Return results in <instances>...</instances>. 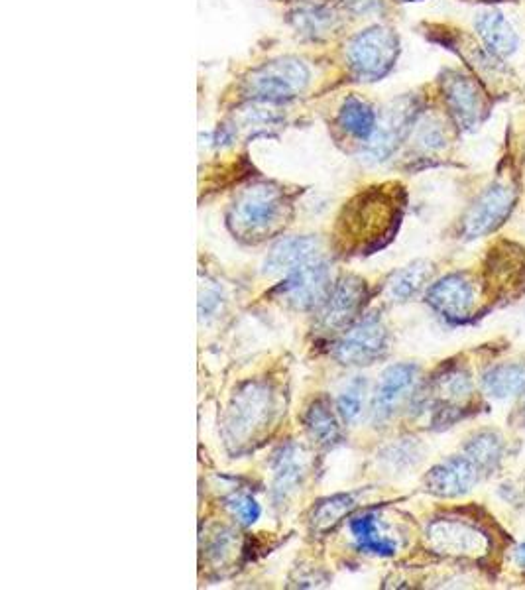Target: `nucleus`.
<instances>
[{"mask_svg": "<svg viewBox=\"0 0 525 590\" xmlns=\"http://www.w3.org/2000/svg\"><path fill=\"white\" fill-rule=\"evenodd\" d=\"M274 480H272V498L276 504H284L293 492L299 488V484L305 478V457L301 447L286 445L274 455L272 463Z\"/></svg>", "mask_w": 525, "mask_h": 590, "instance_id": "nucleus-19", "label": "nucleus"}, {"mask_svg": "<svg viewBox=\"0 0 525 590\" xmlns=\"http://www.w3.org/2000/svg\"><path fill=\"white\" fill-rule=\"evenodd\" d=\"M516 205V191L508 183H494L468 209L463 219V236L468 240L494 233L510 217Z\"/></svg>", "mask_w": 525, "mask_h": 590, "instance_id": "nucleus-11", "label": "nucleus"}, {"mask_svg": "<svg viewBox=\"0 0 525 590\" xmlns=\"http://www.w3.org/2000/svg\"><path fill=\"white\" fill-rule=\"evenodd\" d=\"M343 10L333 0H293L286 20L293 32L309 42H323L345 26Z\"/></svg>", "mask_w": 525, "mask_h": 590, "instance_id": "nucleus-10", "label": "nucleus"}, {"mask_svg": "<svg viewBox=\"0 0 525 590\" xmlns=\"http://www.w3.org/2000/svg\"><path fill=\"white\" fill-rule=\"evenodd\" d=\"M400 56V38L392 28L370 26L347 42V69L356 81H380Z\"/></svg>", "mask_w": 525, "mask_h": 590, "instance_id": "nucleus-5", "label": "nucleus"}, {"mask_svg": "<svg viewBox=\"0 0 525 590\" xmlns=\"http://www.w3.org/2000/svg\"><path fill=\"white\" fill-rule=\"evenodd\" d=\"M368 297L366 282L356 276H343L333 282L323 303L317 307V327L325 335L347 331L358 321V313Z\"/></svg>", "mask_w": 525, "mask_h": 590, "instance_id": "nucleus-7", "label": "nucleus"}, {"mask_svg": "<svg viewBox=\"0 0 525 590\" xmlns=\"http://www.w3.org/2000/svg\"><path fill=\"white\" fill-rule=\"evenodd\" d=\"M482 474L467 455H455L427 472L423 486L439 498H461L480 482Z\"/></svg>", "mask_w": 525, "mask_h": 590, "instance_id": "nucleus-15", "label": "nucleus"}, {"mask_svg": "<svg viewBox=\"0 0 525 590\" xmlns=\"http://www.w3.org/2000/svg\"><path fill=\"white\" fill-rule=\"evenodd\" d=\"M435 313L451 323L467 321L476 309V288L467 274H449L435 282L425 295Z\"/></svg>", "mask_w": 525, "mask_h": 590, "instance_id": "nucleus-12", "label": "nucleus"}, {"mask_svg": "<svg viewBox=\"0 0 525 590\" xmlns=\"http://www.w3.org/2000/svg\"><path fill=\"white\" fill-rule=\"evenodd\" d=\"M400 2H419V0H400Z\"/></svg>", "mask_w": 525, "mask_h": 590, "instance_id": "nucleus-34", "label": "nucleus"}, {"mask_svg": "<svg viewBox=\"0 0 525 590\" xmlns=\"http://www.w3.org/2000/svg\"><path fill=\"white\" fill-rule=\"evenodd\" d=\"M419 380V366L411 362H400L384 370L372 400V417L382 423L390 419L398 408L408 400Z\"/></svg>", "mask_w": 525, "mask_h": 590, "instance_id": "nucleus-14", "label": "nucleus"}, {"mask_svg": "<svg viewBox=\"0 0 525 590\" xmlns=\"http://www.w3.org/2000/svg\"><path fill=\"white\" fill-rule=\"evenodd\" d=\"M356 508L354 494H335L321 500L309 518V526L313 533H327L333 530L345 516Z\"/></svg>", "mask_w": 525, "mask_h": 590, "instance_id": "nucleus-27", "label": "nucleus"}, {"mask_svg": "<svg viewBox=\"0 0 525 590\" xmlns=\"http://www.w3.org/2000/svg\"><path fill=\"white\" fill-rule=\"evenodd\" d=\"M396 205L384 191L370 189L349 201L335 227V246L343 254H362L380 248L392 233Z\"/></svg>", "mask_w": 525, "mask_h": 590, "instance_id": "nucleus-2", "label": "nucleus"}, {"mask_svg": "<svg viewBox=\"0 0 525 590\" xmlns=\"http://www.w3.org/2000/svg\"><path fill=\"white\" fill-rule=\"evenodd\" d=\"M292 207V197L284 185L252 181L234 195L227 211V225L238 240L262 242L282 231Z\"/></svg>", "mask_w": 525, "mask_h": 590, "instance_id": "nucleus-1", "label": "nucleus"}, {"mask_svg": "<svg viewBox=\"0 0 525 590\" xmlns=\"http://www.w3.org/2000/svg\"><path fill=\"white\" fill-rule=\"evenodd\" d=\"M333 286L331 268L321 258L293 270L284 276V282L274 288V297L282 299L293 309H317Z\"/></svg>", "mask_w": 525, "mask_h": 590, "instance_id": "nucleus-9", "label": "nucleus"}, {"mask_svg": "<svg viewBox=\"0 0 525 590\" xmlns=\"http://www.w3.org/2000/svg\"><path fill=\"white\" fill-rule=\"evenodd\" d=\"M364 398H366V380L354 378L337 398V413L341 415V419L347 423H354L364 410Z\"/></svg>", "mask_w": 525, "mask_h": 590, "instance_id": "nucleus-28", "label": "nucleus"}, {"mask_svg": "<svg viewBox=\"0 0 525 590\" xmlns=\"http://www.w3.org/2000/svg\"><path fill=\"white\" fill-rule=\"evenodd\" d=\"M516 563L525 569V543H522L518 549H516Z\"/></svg>", "mask_w": 525, "mask_h": 590, "instance_id": "nucleus-33", "label": "nucleus"}, {"mask_svg": "<svg viewBox=\"0 0 525 590\" xmlns=\"http://www.w3.org/2000/svg\"><path fill=\"white\" fill-rule=\"evenodd\" d=\"M347 16H372L382 10L384 0H333Z\"/></svg>", "mask_w": 525, "mask_h": 590, "instance_id": "nucleus-31", "label": "nucleus"}, {"mask_svg": "<svg viewBox=\"0 0 525 590\" xmlns=\"http://www.w3.org/2000/svg\"><path fill=\"white\" fill-rule=\"evenodd\" d=\"M417 126V144L425 150H441L447 142L445 128L437 118H427L425 122H415Z\"/></svg>", "mask_w": 525, "mask_h": 590, "instance_id": "nucleus-29", "label": "nucleus"}, {"mask_svg": "<svg viewBox=\"0 0 525 590\" xmlns=\"http://www.w3.org/2000/svg\"><path fill=\"white\" fill-rule=\"evenodd\" d=\"M419 117V101L411 95H404L388 103L382 113H378V122L372 138L364 144V156L370 162H386L400 144L408 138Z\"/></svg>", "mask_w": 525, "mask_h": 590, "instance_id": "nucleus-6", "label": "nucleus"}, {"mask_svg": "<svg viewBox=\"0 0 525 590\" xmlns=\"http://www.w3.org/2000/svg\"><path fill=\"white\" fill-rule=\"evenodd\" d=\"M352 537L360 551L380 555V557H392L398 549L396 541L384 535L378 526V518L374 514H362L350 522Z\"/></svg>", "mask_w": 525, "mask_h": 590, "instance_id": "nucleus-25", "label": "nucleus"}, {"mask_svg": "<svg viewBox=\"0 0 525 590\" xmlns=\"http://www.w3.org/2000/svg\"><path fill=\"white\" fill-rule=\"evenodd\" d=\"M476 34L480 36L486 50L496 58H510L518 50V34L512 28V24L506 20V16L498 10H486L478 14L476 22Z\"/></svg>", "mask_w": 525, "mask_h": 590, "instance_id": "nucleus-20", "label": "nucleus"}, {"mask_svg": "<svg viewBox=\"0 0 525 590\" xmlns=\"http://www.w3.org/2000/svg\"><path fill=\"white\" fill-rule=\"evenodd\" d=\"M472 394L474 388L470 374L461 366H451L433 378L427 392V402L431 404L435 415L443 417L447 413L465 410L472 400Z\"/></svg>", "mask_w": 525, "mask_h": 590, "instance_id": "nucleus-17", "label": "nucleus"}, {"mask_svg": "<svg viewBox=\"0 0 525 590\" xmlns=\"http://www.w3.org/2000/svg\"><path fill=\"white\" fill-rule=\"evenodd\" d=\"M482 390L494 400L525 396V362H502L490 366L482 378Z\"/></svg>", "mask_w": 525, "mask_h": 590, "instance_id": "nucleus-22", "label": "nucleus"}, {"mask_svg": "<svg viewBox=\"0 0 525 590\" xmlns=\"http://www.w3.org/2000/svg\"><path fill=\"white\" fill-rule=\"evenodd\" d=\"M465 455L480 471L490 474L504 459V441L494 431H480L468 441Z\"/></svg>", "mask_w": 525, "mask_h": 590, "instance_id": "nucleus-26", "label": "nucleus"}, {"mask_svg": "<svg viewBox=\"0 0 525 590\" xmlns=\"http://www.w3.org/2000/svg\"><path fill=\"white\" fill-rule=\"evenodd\" d=\"M376 122H378V113L374 111V107L356 95H349L341 103L335 115V126L345 136L362 144H366L372 138L376 130Z\"/></svg>", "mask_w": 525, "mask_h": 590, "instance_id": "nucleus-21", "label": "nucleus"}, {"mask_svg": "<svg viewBox=\"0 0 525 590\" xmlns=\"http://www.w3.org/2000/svg\"><path fill=\"white\" fill-rule=\"evenodd\" d=\"M388 353V329L378 315L360 317L335 343L333 356L347 366H368Z\"/></svg>", "mask_w": 525, "mask_h": 590, "instance_id": "nucleus-8", "label": "nucleus"}, {"mask_svg": "<svg viewBox=\"0 0 525 590\" xmlns=\"http://www.w3.org/2000/svg\"><path fill=\"white\" fill-rule=\"evenodd\" d=\"M524 423H525V410H524Z\"/></svg>", "mask_w": 525, "mask_h": 590, "instance_id": "nucleus-35", "label": "nucleus"}, {"mask_svg": "<svg viewBox=\"0 0 525 590\" xmlns=\"http://www.w3.org/2000/svg\"><path fill=\"white\" fill-rule=\"evenodd\" d=\"M303 425L309 437L323 447H333L341 441L339 417L325 398H317L309 404L303 413Z\"/></svg>", "mask_w": 525, "mask_h": 590, "instance_id": "nucleus-23", "label": "nucleus"}, {"mask_svg": "<svg viewBox=\"0 0 525 590\" xmlns=\"http://www.w3.org/2000/svg\"><path fill=\"white\" fill-rule=\"evenodd\" d=\"M229 508L233 512L234 518L242 524V526H252L258 518H260V504L246 494H238L229 500Z\"/></svg>", "mask_w": 525, "mask_h": 590, "instance_id": "nucleus-30", "label": "nucleus"}, {"mask_svg": "<svg viewBox=\"0 0 525 590\" xmlns=\"http://www.w3.org/2000/svg\"><path fill=\"white\" fill-rule=\"evenodd\" d=\"M427 539L435 551L451 557H480L488 551V537L465 522H433Z\"/></svg>", "mask_w": 525, "mask_h": 590, "instance_id": "nucleus-16", "label": "nucleus"}, {"mask_svg": "<svg viewBox=\"0 0 525 590\" xmlns=\"http://www.w3.org/2000/svg\"><path fill=\"white\" fill-rule=\"evenodd\" d=\"M321 244L315 236H286L268 252L262 272L266 276H288L293 270L319 258Z\"/></svg>", "mask_w": 525, "mask_h": 590, "instance_id": "nucleus-18", "label": "nucleus"}, {"mask_svg": "<svg viewBox=\"0 0 525 590\" xmlns=\"http://www.w3.org/2000/svg\"><path fill=\"white\" fill-rule=\"evenodd\" d=\"M311 71L303 59L282 56L260 63L242 79L246 101L284 105L307 91Z\"/></svg>", "mask_w": 525, "mask_h": 590, "instance_id": "nucleus-3", "label": "nucleus"}, {"mask_svg": "<svg viewBox=\"0 0 525 590\" xmlns=\"http://www.w3.org/2000/svg\"><path fill=\"white\" fill-rule=\"evenodd\" d=\"M431 274H433L431 262L415 260L390 276L386 284V294L392 301H398V303L409 301L429 284Z\"/></svg>", "mask_w": 525, "mask_h": 590, "instance_id": "nucleus-24", "label": "nucleus"}, {"mask_svg": "<svg viewBox=\"0 0 525 590\" xmlns=\"http://www.w3.org/2000/svg\"><path fill=\"white\" fill-rule=\"evenodd\" d=\"M276 413V396L266 382L244 384L234 394L231 408L227 412V443L242 447L254 443L266 427L272 423Z\"/></svg>", "mask_w": 525, "mask_h": 590, "instance_id": "nucleus-4", "label": "nucleus"}, {"mask_svg": "<svg viewBox=\"0 0 525 590\" xmlns=\"http://www.w3.org/2000/svg\"><path fill=\"white\" fill-rule=\"evenodd\" d=\"M443 93L449 113L463 130H474L486 117V99L472 77L449 71L443 77Z\"/></svg>", "mask_w": 525, "mask_h": 590, "instance_id": "nucleus-13", "label": "nucleus"}, {"mask_svg": "<svg viewBox=\"0 0 525 590\" xmlns=\"http://www.w3.org/2000/svg\"><path fill=\"white\" fill-rule=\"evenodd\" d=\"M219 299H221L219 292H207V294L203 295L201 305H199V309H201V317L211 315V313L219 307V303H221Z\"/></svg>", "mask_w": 525, "mask_h": 590, "instance_id": "nucleus-32", "label": "nucleus"}]
</instances>
